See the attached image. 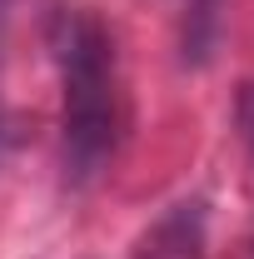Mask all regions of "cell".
Instances as JSON below:
<instances>
[{"label": "cell", "mask_w": 254, "mask_h": 259, "mask_svg": "<svg viewBox=\"0 0 254 259\" xmlns=\"http://www.w3.org/2000/svg\"><path fill=\"white\" fill-rule=\"evenodd\" d=\"M220 15H224V0H190L185 10V60H209L215 50V35H220Z\"/></svg>", "instance_id": "7a4b0ae2"}, {"label": "cell", "mask_w": 254, "mask_h": 259, "mask_svg": "<svg viewBox=\"0 0 254 259\" xmlns=\"http://www.w3.org/2000/svg\"><path fill=\"white\" fill-rule=\"evenodd\" d=\"M45 40L60 75V155L65 180L90 185L120 150L125 130V90H120V65L115 40L90 10L55 5L45 20Z\"/></svg>", "instance_id": "6da1fadb"}, {"label": "cell", "mask_w": 254, "mask_h": 259, "mask_svg": "<svg viewBox=\"0 0 254 259\" xmlns=\"http://www.w3.org/2000/svg\"><path fill=\"white\" fill-rule=\"evenodd\" d=\"M0 15H5V0H0Z\"/></svg>", "instance_id": "3957f363"}]
</instances>
